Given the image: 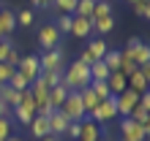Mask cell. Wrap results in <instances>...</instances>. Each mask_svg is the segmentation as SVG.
Here are the masks:
<instances>
[{
    "label": "cell",
    "instance_id": "6da1fadb",
    "mask_svg": "<svg viewBox=\"0 0 150 141\" xmlns=\"http://www.w3.org/2000/svg\"><path fill=\"white\" fill-rule=\"evenodd\" d=\"M90 84V68L82 65L79 60H74L68 68H63V87L68 92H79Z\"/></svg>",
    "mask_w": 150,
    "mask_h": 141
},
{
    "label": "cell",
    "instance_id": "7a4b0ae2",
    "mask_svg": "<svg viewBox=\"0 0 150 141\" xmlns=\"http://www.w3.org/2000/svg\"><path fill=\"white\" fill-rule=\"evenodd\" d=\"M60 111L66 114L68 122H82L87 117L85 109H82V101H79V92H68L66 101H63V106H60Z\"/></svg>",
    "mask_w": 150,
    "mask_h": 141
},
{
    "label": "cell",
    "instance_id": "3957f363",
    "mask_svg": "<svg viewBox=\"0 0 150 141\" xmlns=\"http://www.w3.org/2000/svg\"><path fill=\"white\" fill-rule=\"evenodd\" d=\"M147 130L145 125H137L131 117H123L120 119V138L123 141H147Z\"/></svg>",
    "mask_w": 150,
    "mask_h": 141
},
{
    "label": "cell",
    "instance_id": "277c9868",
    "mask_svg": "<svg viewBox=\"0 0 150 141\" xmlns=\"http://www.w3.org/2000/svg\"><path fill=\"white\" fill-rule=\"evenodd\" d=\"M63 60H66V49H63V46H55V49L41 52V54H38L41 73H44V70H57V68H63Z\"/></svg>",
    "mask_w": 150,
    "mask_h": 141
},
{
    "label": "cell",
    "instance_id": "5b68a950",
    "mask_svg": "<svg viewBox=\"0 0 150 141\" xmlns=\"http://www.w3.org/2000/svg\"><path fill=\"white\" fill-rule=\"evenodd\" d=\"M115 117H117V109H115V95L104 98L98 106H96V111L90 114V119L98 122V125H107V122H112Z\"/></svg>",
    "mask_w": 150,
    "mask_h": 141
},
{
    "label": "cell",
    "instance_id": "8992f818",
    "mask_svg": "<svg viewBox=\"0 0 150 141\" xmlns=\"http://www.w3.org/2000/svg\"><path fill=\"white\" fill-rule=\"evenodd\" d=\"M16 70L28 79V82L33 84L36 79L41 76V63H38V54H25V57H19V63H16Z\"/></svg>",
    "mask_w": 150,
    "mask_h": 141
},
{
    "label": "cell",
    "instance_id": "52a82bcc",
    "mask_svg": "<svg viewBox=\"0 0 150 141\" xmlns=\"http://www.w3.org/2000/svg\"><path fill=\"white\" fill-rule=\"evenodd\" d=\"M139 103V92H134V90H123L120 95H115V109H117V117H128L131 114V109Z\"/></svg>",
    "mask_w": 150,
    "mask_h": 141
},
{
    "label": "cell",
    "instance_id": "ba28073f",
    "mask_svg": "<svg viewBox=\"0 0 150 141\" xmlns=\"http://www.w3.org/2000/svg\"><path fill=\"white\" fill-rule=\"evenodd\" d=\"M60 38H63V35L57 33V27H55V24H44V27L38 30V46H41V52L60 46Z\"/></svg>",
    "mask_w": 150,
    "mask_h": 141
},
{
    "label": "cell",
    "instance_id": "9c48e42d",
    "mask_svg": "<svg viewBox=\"0 0 150 141\" xmlns=\"http://www.w3.org/2000/svg\"><path fill=\"white\" fill-rule=\"evenodd\" d=\"M101 125L98 122H93L90 117H85L82 122H79V138L76 141H96V138H101Z\"/></svg>",
    "mask_w": 150,
    "mask_h": 141
},
{
    "label": "cell",
    "instance_id": "30bf717a",
    "mask_svg": "<svg viewBox=\"0 0 150 141\" xmlns=\"http://www.w3.org/2000/svg\"><path fill=\"white\" fill-rule=\"evenodd\" d=\"M14 30H16V14L11 8L0 6V38H11Z\"/></svg>",
    "mask_w": 150,
    "mask_h": 141
},
{
    "label": "cell",
    "instance_id": "8fae6325",
    "mask_svg": "<svg viewBox=\"0 0 150 141\" xmlns=\"http://www.w3.org/2000/svg\"><path fill=\"white\" fill-rule=\"evenodd\" d=\"M0 63H8V65H14L19 63V49H16V43L11 38H3L0 41Z\"/></svg>",
    "mask_w": 150,
    "mask_h": 141
},
{
    "label": "cell",
    "instance_id": "7c38bea8",
    "mask_svg": "<svg viewBox=\"0 0 150 141\" xmlns=\"http://www.w3.org/2000/svg\"><path fill=\"white\" fill-rule=\"evenodd\" d=\"M47 122H49V133H52V136H57V138L63 136V133H66V128H68V119H66V114L60 111V109L52 111L49 117H47Z\"/></svg>",
    "mask_w": 150,
    "mask_h": 141
},
{
    "label": "cell",
    "instance_id": "4fadbf2b",
    "mask_svg": "<svg viewBox=\"0 0 150 141\" xmlns=\"http://www.w3.org/2000/svg\"><path fill=\"white\" fill-rule=\"evenodd\" d=\"M126 87L142 95V92H147V87H150V79H147V76H145L139 68H137L134 73H128V76H126Z\"/></svg>",
    "mask_w": 150,
    "mask_h": 141
},
{
    "label": "cell",
    "instance_id": "5bb4252c",
    "mask_svg": "<svg viewBox=\"0 0 150 141\" xmlns=\"http://www.w3.org/2000/svg\"><path fill=\"white\" fill-rule=\"evenodd\" d=\"M68 33H71L74 38H90V35H93V22L85 19V16H74L71 30H68Z\"/></svg>",
    "mask_w": 150,
    "mask_h": 141
},
{
    "label": "cell",
    "instance_id": "9a60e30c",
    "mask_svg": "<svg viewBox=\"0 0 150 141\" xmlns=\"http://www.w3.org/2000/svg\"><path fill=\"white\" fill-rule=\"evenodd\" d=\"M79 101H82V109H85V114H87V117H90V114L96 111V106L101 103L98 98H96V92L90 90V84H87L85 90H79Z\"/></svg>",
    "mask_w": 150,
    "mask_h": 141
},
{
    "label": "cell",
    "instance_id": "2e32d148",
    "mask_svg": "<svg viewBox=\"0 0 150 141\" xmlns=\"http://www.w3.org/2000/svg\"><path fill=\"white\" fill-rule=\"evenodd\" d=\"M107 87L112 95H120L123 90H126V73H120V70H112V73L107 76Z\"/></svg>",
    "mask_w": 150,
    "mask_h": 141
},
{
    "label": "cell",
    "instance_id": "e0dca14e",
    "mask_svg": "<svg viewBox=\"0 0 150 141\" xmlns=\"http://www.w3.org/2000/svg\"><path fill=\"white\" fill-rule=\"evenodd\" d=\"M93 22V33H98V35H109L115 30V16H96Z\"/></svg>",
    "mask_w": 150,
    "mask_h": 141
},
{
    "label": "cell",
    "instance_id": "ac0fdd59",
    "mask_svg": "<svg viewBox=\"0 0 150 141\" xmlns=\"http://www.w3.org/2000/svg\"><path fill=\"white\" fill-rule=\"evenodd\" d=\"M30 133L33 136H36V138H44V136H49V122H47V117H38V114H36V117H33L30 119Z\"/></svg>",
    "mask_w": 150,
    "mask_h": 141
},
{
    "label": "cell",
    "instance_id": "d6986e66",
    "mask_svg": "<svg viewBox=\"0 0 150 141\" xmlns=\"http://www.w3.org/2000/svg\"><path fill=\"white\" fill-rule=\"evenodd\" d=\"M0 103H6L8 109H14V106L19 103V92H16L14 87H8V84H0Z\"/></svg>",
    "mask_w": 150,
    "mask_h": 141
},
{
    "label": "cell",
    "instance_id": "ffe728a7",
    "mask_svg": "<svg viewBox=\"0 0 150 141\" xmlns=\"http://www.w3.org/2000/svg\"><path fill=\"white\" fill-rule=\"evenodd\" d=\"M66 95H68V90H66L63 84L49 87V106H52V109H60V106H63V101H66Z\"/></svg>",
    "mask_w": 150,
    "mask_h": 141
},
{
    "label": "cell",
    "instance_id": "44dd1931",
    "mask_svg": "<svg viewBox=\"0 0 150 141\" xmlns=\"http://www.w3.org/2000/svg\"><path fill=\"white\" fill-rule=\"evenodd\" d=\"M109 73H112V70L104 65V60H96V63L90 65V82H107Z\"/></svg>",
    "mask_w": 150,
    "mask_h": 141
},
{
    "label": "cell",
    "instance_id": "7402d4cb",
    "mask_svg": "<svg viewBox=\"0 0 150 141\" xmlns=\"http://www.w3.org/2000/svg\"><path fill=\"white\" fill-rule=\"evenodd\" d=\"M85 49L90 52V57H93V60H101L104 54H107V41H104V38H93Z\"/></svg>",
    "mask_w": 150,
    "mask_h": 141
},
{
    "label": "cell",
    "instance_id": "603a6c76",
    "mask_svg": "<svg viewBox=\"0 0 150 141\" xmlns=\"http://www.w3.org/2000/svg\"><path fill=\"white\" fill-rule=\"evenodd\" d=\"M47 87H55V84H63V68H57V70H44V73L38 76Z\"/></svg>",
    "mask_w": 150,
    "mask_h": 141
},
{
    "label": "cell",
    "instance_id": "cb8c5ba5",
    "mask_svg": "<svg viewBox=\"0 0 150 141\" xmlns=\"http://www.w3.org/2000/svg\"><path fill=\"white\" fill-rule=\"evenodd\" d=\"M93 8H96V0H76L74 16H85V19H90V16H93Z\"/></svg>",
    "mask_w": 150,
    "mask_h": 141
},
{
    "label": "cell",
    "instance_id": "d4e9b609",
    "mask_svg": "<svg viewBox=\"0 0 150 141\" xmlns=\"http://www.w3.org/2000/svg\"><path fill=\"white\" fill-rule=\"evenodd\" d=\"M128 117L134 119L137 125H145V128H150V111H147V109H142V106H134Z\"/></svg>",
    "mask_w": 150,
    "mask_h": 141
},
{
    "label": "cell",
    "instance_id": "484cf974",
    "mask_svg": "<svg viewBox=\"0 0 150 141\" xmlns=\"http://www.w3.org/2000/svg\"><path fill=\"white\" fill-rule=\"evenodd\" d=\"M33 22H36V11L33 8H25V11L16 14V27H33Z\"/></svg>",
    "mask_w": 150,
    "mask_h": 141
},
{
    "label": "cell",
    "instance_id": "4316f807",
    "mask_svg": "<svg viewBox=\"0 0 150 141\" xmlns=\"http://www.w3.org/2000/svg\"><path fill=\"white\" fill-rule=\"evenodd\" d=\"M104 65H107L109 70H120V52L117 49H107V54L101 57Z\"/></svg>",
    "mask_w": 150,
    "mask_h": 141
},
{
    "label": "cell",
    "instance_id": "83f0119b",
    "mask_svg": "<svg viewBox=\"0 0 150 141\" xmlns=\"http://www.w3.org/2000/svg\"><path fill=\"white\" fill-rule=\"evenodd\" d=\"M49 8H55L57 14H71V16H74L76 0H52V6H49Z\"/></svg>",
    "mask_w": 150,
    "mask_h": 141
},
{
    "label": "cell",
    "instance_id": "f1b7e54d",
    "mask_svg": "<svg viewBox=\"0 0 150 141\" xmlns=\"http://www.w3.org/2000/svg\"><path fill=\"white\" fill-rule=\"evenodd\" d=\"M8 87H14L16 92H22V90H28V87H30V82L19 73V70H14V73H11V79H8Z\"/></svg>",
    "mask_w": 150,
    "mask_h": 141
},
{
    "label": "cell",
    "instance_id": "f546056e",
    "mask_svg": "<svg viewBox=\"0 0 150 141\" xmlns=\"http://www.w3.org/2000/svg\"><path fill=\"white\" fill-rule=\"evenodd\" d=\"M11 114H14V119L19 122V125H30V119L36 117V114H33V111L22 109V106H14V109H11Z\"/></svg>",
    "mask_w": 150,
    "mask_h": 141
},
{
    "label": "cell",
    "instance_id": "4dcf8cb0",
    "mask_svg": "<svg viewBox=\"0 0 150 141\" xmlns=\"http://www.w3.org/2000/svg\"><path fill=\"white\" fill-rule=\"evenodd\" d=\"M96 16H112V3L109 0H96V8H93L90 19H96Z\"/></svg>",
    "mask_w": 150,
    "mask_h": 141
},
{
    "label": "cell",
    "instance_id": "1f68e13d",
    "mask_svg": "<svg viewBox=\"0 0 150 141\" xmlns=\"http://www.w3.org/2000/svg\"><path fill=\"white\" fill-rule=\"evenodd\" d=\"M71 22H74V16H71V14H57V22H55L57 33H60V35L68 33V30H71Z\"/></svg>",
    "mask_w": 150,
    "mask_h": 141
},
{
    "label": "cell",
    "instance_id": "d6a6232c",
    "mask_svg": "<svg viewBox=\"0 0 150 141\" xmlns=\"http://www.w3.org/2000/svg\"><path fill=\"white\" fill-rule=\"evenodd\" d=\"M90 90L96 92V98L98 101H104V98H109V87H107V82H90Z\"/></svg>",
    "mask_w": 150,
    "mask_h": 141
},
{
    "label": "cell",
    "instance_id": "836d02e7",
    "mask_svg": "<svg viewBox=\"0 0 150 141\" xmlns=\"http://www.w3.org/2000/svg\"><path fill=\"white\" fill-rule=\"evenodd\" d=\"M134 8V16H139V19H150V0H142V3L131 6Z\"/></svg>",
    "mask_w": 150,
    "mask_h": 141
},
{
    "label": "cell",
    "instance_id": "e575fe53",
    "mask_svg": "<svg viewBox=\"0 0 150 141\" xmlns=\"http://www.w3.org/2000/svg\"><path fill=\"white\" fill-rule=\"evenodd\" d=\"M11 117H0V141H6V138H11Z\"/></svg>",
    "mask_w": 150,
    "mask_h": 141
},
{
    "label": "cell",
    "instance_id": "d590c367",
    "mask_svg": "<svg viewBox=\"0 0 150 141\" xmlns=\"http://www.w3.org/2000/svg\"><path fill=\"white\" fill-rule=\"evenodd\" d=\"M14 65H8V63H0V84H8V79H11V73H14Z\"/></svg>",
    "mask_w": 150,
    "mask_h": 141
},
{
    "label": "cell",
    "instance_id": "8d00e7d4",
    "mask_svg": "<svg viewBox=\"0 0 150 141\" xmlns=\"http://www.w3.org/2000/svg\"><path fill=\"white\" fill-rule=\"evenodd\" d=\"M63 136H71V138L76 141V138H79V122H68V128H66Z\"/></svg>",
    "mask_w": 150,
    "mask_h": 141
},
{
    "label": "cell",
    "instance_id": "74e56055",
    "mask_svg": "<svg viewBox=\"0 0 150 141\" xmlns=\"http://www.w3.org/2000/svg\"><path fill=\"white\" fill-rule=\"evenodd\" d=\"M137 106H142V109L150 111V92H142V95H139V103Z\"/></svg>",
    "mask_w": 150,
    "mask_h": 141
},
{
    "label": "cell",
    "instance_id": "f35d334b",
    "mask_svg": "<svg viewBox=\"0 0 150 141\" xmlns=\"http://www.w3.org/2000/svg\"><path fill=\"white\" fill-rule=\"evenodd\" d=\"M30 6H33V8H49L52 0H30Z\"/></svg>",
    "mask_w": 150,
    "mask_h": 141
},
{
    "label": "cell",
    "instance_id": "ab89813d",
    "mask_svg": "<svg viewBox=\"0 0 150 141\" xmlns=\"http://www.w3.org/2000/svg\"><path fill=\"white\" fill-rule=\"evenodd\" d=\"M0 117H11V109H8L6 103H0Z\"/></svg>",
    "mask_w": 150,
    "mask_h": 141
},
{
    "label": "cell",
    "instance_id": "60d3db41",
    "mask_svg": "<svg viewBox=\"0 0 150 141\" xmlns=\"http://www.w3.org/2000/svg\"><path fill=\"white\" fill-rule=\"evenodd\" d=\"M38 141H60V138H57V136H52V133H49V136H44V138H38Z\"/></svg>",
    "mask_w": 150,
    "mask_h": 141
},
{
    "label": "cell",
    "instance_id": "b9f144b4",
    "mask_svg": "<svg viewBox=\"0 0 150 141\" xmlns=\"http://www.w3.org/2000/svg\"><path fill=\"white\" fill-rule=\"evenodd\" d=\"M6 141H25V138H19V136H11V138H6Z\"/></svg>",
    "mask_w": 150,
    "mask_h": 141
},
{
    "label": "cell",
    "instance_id": "7bdbcfd3",
    "mask_svg": "<svg viewBox=\"0 0 150 141\" xmlns=\"http://www.w3.org/2000/svg\"><path fill=\"white\" fill-rule=\"evenodd\" d=\"M137 3H142V0H128V6H137Z\"/></svg>",
    "mask_w": 150,
    "mask_h": 141
},
{
    "label": "cell",
    "instance_id": "ee69618b",
    "mask_svg": "<svg viewBox=\"0 0 150 141\" xmlns=\"http://www.w3.org/2000/svg\"><path fill=\"white\" fill-rule=\"evenodd\" d=\"M96 141H109V136H101V138H96Z\"/></svg>",
    "mask_w": 150,
    "mask_h": 141
},
{
    "label": "cell",
    "instance_id": "f6af8a7d",
    "mask_svg": "<svg viewBox=\"0 0 150 141\" xmlns=\"http://www.w3.org/2000/svg\"><path fill=\"white\" fill-rule=\"evenodd\" d=\"M0 41H3V38H0Z\"/></svg>",
    "mask_w": 150,
    "mask_h": 141
},
{
    "label": "cell",
    "instance_id": "bcb514c9",
    "mask_svg": "<svg viewBox=\"0 0 150 141\" xmlns=\"http://www.w3.org/2000/svg\"><path fill=\"white\" fill-rule=\"evenodd\" d=\"M109 3H112V0H109Z\"/></svg>",
    "mask_w": 150,
    "mask_h": 141
},
{
    "label": "cell",
    "instance_id": "7dc6e473",
    "mask_svg": "<svg viewBox=\"0 0 150 141\" xmlns=\"http://www.w3.org/2000/svg\"><path fill=\"white\" fill-rule=\"evenodd\" d=\"M120 141H123V138H120Z\"/></svg>",
    "mask_w": 150,
    "mask_h": 141
}]
</instances>
